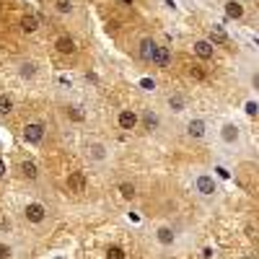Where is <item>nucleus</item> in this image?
<instances>
[{
    "mask_svg": "<svg viewBox=\"0 0 259 259\" xmlns=\"http://www.w3.org/2000/svg\"><path fill=\"white\" fill-rule=\"evenodd\" d=\"M143 124H145L148 130H156V124H158V117H156L153 112H145V117H143Z\"/></svg>",
    "mask_w": 259,
    "mask_h": 259,
    "instance_id": "412c9836",
    "label": "nucleus"
},
{
    "mask_svg": "<svg viewBox=\"0 0 259 259\" xmlns=\"http://www.w3.org/2000/svg\"><path fill=\"white\" fill-rule=\"evenodd\" d=\"M68 187H70L73 192H83V189H85V177L75 171V174H70V177H68Z\"/></svg>",
    "mask_w": 259,
    "mask_h": 259,
    "instance_id": "4468645a",
    "label": "nucleus"
},
{
    "mask_svg": "<svg viewBox=\"0 0 259 259\" xmlns=\"http://www.w3.org/2000/svg\"><path fill=\"white\" fill-rule=\"evenodd\" d=\"M24 218H26L29 223L39 226L41 221L47 218V210H45V205H41V202H29V205L24 207Z\"/></svg>",
    "mask_w": 259,
    "mask_h": 259,
    "instance_id": "f257e3e1",
    "label": "nucleus"
},
{
    "mask_svg": "<svg viewBox=\"0 0 259 259\" xmlns=\"http://www.w3.org/2000/svg\"><path fill=\"white\" fill-rule=\"evenodd\" d=\"M13 112V99L8 94H0V114H11Z\"/></svg>",
    "mask_w": 259,
    "mask_h": 259,
    "instance_id": "dca6fc26",
    "label": "nucleus"
},
{
    "mask_svg": "<svg viewBox=\"0 0 259 259\" xmlns=\"http://www.w3.org/2000/svg\"><path fill=\"white\" fill-rule=\"evenodd\" d=\"M0 11H3V3H0Z\"/></svg>",
    "mask_w": 259,
    "mask_h": 259,
    "instance_id": "7c9ffc66",
    "label": "nucleus"
},
{
    "mask_svg": "<svg viewBox=\"0 0 259 259\" xmlns=\"http://www.w3.org/2000/svg\"><path fill=\"white\" fill-rule=\"evenodd\" d=\"M119 194H122L124 200H133V197H135V187L130 184V182H122V184H119Z\"/></svg>",
    "mask_w": 259,
    "mask_h": 259,
    "instance_id": "aec40b11",
    "label": "nucleus"
},
{
    "mask_svg": "<svg viewBox=\"0 0 259 259\" xmlns=\"http://www.w3.org/2000/svg\"><path fill=\"white\" fill-rule=\"evenodd\" d=\"M70 8H73L70 0H57V11L60 13H70Z\"/></svg>",
    "mask_w": 259,
    "mask_h": 259,
    "instance_id": "393cba45",
    "label": "nucleus"
},
{
    "mask_svg": "<svg viewBox=\"0 0 259 259\" xmlns=\"http://www.w3.org/2000/svg\"><path fill=\"white\" fill-rule=\"evenodd\" d=\"M36 29H39L36 16H31V13H24V16H21V31H24V34H34Z\"/></svg>",
    "mask_w": 259,
    "mask_h": 259,
    "instance_id": "1a4fd4ad",
    "label": "nucleus"
},
{
    "mask_svg": "<svg viewBox=\"0 0 259 259\" xmlns=\"http://www.w3.org/2000/svg\"><path fill=\"white\" fill-rule=\"evenodd\" d=\"M24 140L26 143H31V145H36V143H41V138H45V124H39V122H31V124H26L24 127Z\"/></svg>",
    "mask_w": 259,
    "mask_h": 259,
    "instance_id": "7ed1b4c3",
    "label": "nucleus"
},
{
    "mask_svg": "<svg viewBox=\"0 0 259 259\" xmlns=\"http://www.w3.org/2000/svg\"><path fill=\"white\" fill-rule=\"evenodd\" d=\"M68 117H70L73 122H83V119H85V114L78 109V106H70V109H68Z\"/></svg>",
    "mask_w": 259,
    "mask_h": 259,
    "instance_id": "5701e85b",
    "label": "nucleus"
},
{
    "mask_svg": "<svg viewBox=\"0 0 259 259\" xmlns=\"http://www.w3.org/2000/svg\"><path fill=\"white\" fill-rule=\"evenodd\" d=\"M21 174H24L29 182H34V179L39 177V168H36L34 161H24V163H21Z\"/></svg>",
    "mask_w": 259,
    "mask_h": 259,
    "instance_id": "ddd939ff",
    "label": "nucleus"
},
{
    "mask_svg": "<svg viewBox=\"0 0 259 259\" xmlns=\"http://www.w3.org/2000/svg\"><path fill=\"white\" fill-rule=\"evenodd\" d=\"M6 177V163H3V158H0V179Z\"/></svg>",
    "mask_w": 259,
    "mask_h": 259,
    "instance_id": "c85d7f7f",
    "label": "nucleus"
},
{
    "mask_svg": "<svg viewBox=\"0 0 259 259\" xmlns=\"http://www.w3.org/2000/svg\"><path fill=\"white\" fill-rule=\"evenodd\" d=\"M156 241H158L161 246H174V241H177V233H174V228L161 226V228L156 231Z\"/></svg>",
    "mask_w": 259,
    "mask_h": 259,
    "instance_id": "39448f33",
    "label": "nucleus"
},
{
    "mask_svg": "<svg viewBox=\"0 0 259 259\" xmlns=\"http://www.w3.org/2000/svg\"><path fill=\"white\" fill-rule=\"evenodd\" d=\"M221 140H223L226 145H236V143H239V127H236L233 122L223 124V130H221Z\"/></svg>",
    "mask_w": 259,
    "mask_h": 259,
    "instance_id": "423d86ee",
    "label": "nucleus"
},
{
    "mask_svg": "<svg viewBox=\"0 0 259 259\" xmlns=\"http://www.w3.org/2000/svg\"><path fill=\"white\" fill-rule=\"evenodd\" d=\"M226 13H228V18H241L244 16V6L236 3V0H228V3H226Z\"/></svg>",
    "mask_w": 259,
    "mask_h": 259,
    "instance_id": "2eb2a0df",
    "label": "nucleus"
},
{
    "mask_svg": "<svg viewBox=\"0 0 259 259\" xmlns=\"http://www.w3.org/2000/svg\"><path fill=\"white\" fill-rule=\"evenodd\" d=\"M168 106H171L174 112H182L184 106H187V101H184V96H182V94H174V96L168 99Z\"/></svg>",
    "mask_w": 259,
    "mask_h": 259,
    "instance_id": "a211bd4d",
    "label": "nucleus"
},
{
    "mask_svg": "<svg viewBox=\"0 0 259 259\" xmlns=\"http://www.w3.org/2000/svg\"><path fill=\"white\" fill-rule=\"evenodd\" d=\"M251 83H254V89L259 91V73H254V75H251Z\"/></svg>",
    "mask_w": 259,
    "mask_h": 259,
    "instance_id": "cd10ccee",
    "label": "nucleus"
},
{
    "mask_svg": "<svg viewBox=\"0 0 259 259\" xmlns=\"http://www.w3.org/2000/svg\"><path fill=\"white\" fill-rule=\"evenodd\" d=\"M6 256H11V249L6 244H0V259H6Z\"/></svg>",
    "mask_w": 259,
    "mask_h": 259,
    "instance_id": "bb28decb",
    "label": "nucleus"
},
{
    "mask_svg": "<svg viewBox=\"0 0 259 259\" xmlns=\"http://www.w3.org/2000/svg\"><path fill=\"white\" fill-rule=\"evenodd\" d=\"M153 65H158V68H166V65L171 62V50L168 47H156L153 52V60H150Z\"/></svg>",
    "mask_w": 259,
    "mask_h": 259,
    "instance_id": "6e6552de",
    "label": "nucleus"
},
{
    "mask_svg": "<svg viewBox=\"0 0 259 259\" xmlns=\"http://www.w3.org/2000/svg\"><path fill=\"white\" fill-rule=\"evenodd\" d=\"M89 153H91V158H94V161H104V158H106V148H104V145H99V143H94V145L89 148Z\"/></svg>",
    "mask_w": 259,
    "mask_h": 259,
    "instance_id": "f3484780",
    "label": "nucleus"
},
{
    "mask_svg": "<svg viewBox=\"0 0 259 259\" xmlns=\"http://www.w3.org/2000/svg\"><path fill=\"white\" fill-rule=\"evenodd\" d=\"M34 70H36V68H34L31 62H24V65H21V75H24V78H31Z\"/></svg>",
    "mask_w": 259,
    "mask_h": 259,
    "instance_id": "b1692460",
    "label": "nucleus"
},
{
    "mask_svg": "<svg viewBox=\"0 0 259 259\" xmlns=\"http://www.w3.org/2000/svg\"><path fill=\"white\" fill-rule=\"evenodd\" d=\"M194 184H197V192L202 194V197H212V194L218 192V184H215L212 174H200L197 179H194Z\"/></svg>",
    "mask_w": 259,
    "mask_h": 259,
    "instance_id": "f03ea898",
    "label": "nucleus"
},
{
    "mask_svg": "<svg viewBox=\"0 0 259 259\" xmlns=\"http://www.w3.org/2000/svg\"><path fill=\"white\" fill-rule=\"evenodd\" d=\"M210 39H212V41H218V45H226V41H228V39H226V34H223L218 26H215V29L210 31Z\"/></svg>",
    "mask_w": 259,
    "mask_h": 259,
    "instance_id": "4be33fe9",
    "label": "nucleus"
},
{
    "mask_svg": "<svg viewBox=\"0 0 259 259\" xmlns=\"http://www.w3.org/2000/svg\"><path fill=\"white\" fill-rule=\"evenodd\" d=\"M187 135H189L192 140L205 138V135H207V124H205V119H192V122L187 124Z\"/></svg>",
    "mask_w": 259,
    "mask_h": 259,
    "instance_id": "20e7f679",
    "label": "nucleus"
},
{
    "mask_svg": "<svg viewBox=\"0 0 259 259\" xmlns=\"http://www.w3.org/2000/svg\"><path fill=\"white\" fill-rule=\"evenodd\" d=\"M244 259H254V256H244Z\"/></svg>",
    "mask_w": 259,
    "mask_h": 259,
    "instance_id": "c756f323",
    "label": "nucleus"
},
{
    "mask_svg": "<svg viewBox=\"0 0 259 259\" xmlns=\"http://www.w3.org/2000/svg\"><path fill=\"white\" fill-rule=\"evenodd\" d=\"M153 52H156V41L150 39V36H145L140 41V57L143 60H153Z\"/></svg>",
    "mask_w": 259,
    "mask_h": 259,
    "instance_id": "9b49d317",
    "label": "nucleus"
},
{
    "mask_svg": "<svg viewBox=\"0 0 259 259\" xmlns=\"http://www.w3.org/2000/svg\"><path fill=\"white\" fill-rule=\"evenodd\" d=\"M192 75L197 78V80H202V78H205V70H202V68H192Z\"/></svg>",
    "mask_w": 259,
    "mask_h": 259,
    "instance_id": "a878e982",
    "label": "nucleus"
},
{
    "mask_svg": "<svg viewBox=\"0 0 259 259\" xmlns=\"http://www.w3.org/2000/svg\"><path fill=\"white\" fill-rule=\"evenodd\" d=\"M192 52L197 55L200 60H210V57H212V41H207V39H200V41H194Z\"/></svg>",
    "mask_w": 259,
    "mask_h": 259,
    "instance_id": "0eeeda50",
    "label": "nucleus"
},
{
    "mask_svg": "<svg viewBox=\"0 0 259 259\" xmlns=\"http://www.w3.org/2000/svg\"><path fill=\"white\" fill-rule=\"evenodd\" d=\"M57 52H62V55H75L78 47H75V41H73L70 36H60V39H57Z\"/></svg>",
    "mask_w": 259,
    "mask_h": 259,
    "instance_id": "9d476101",
    "label": "nucleus"
},
{
    "mask_svg": "<svg viewBox=\"0 0 259 259\" xmlns=\"http://www.w3.org/2000/svg\"><path fill=\"white\" fill-rule=\"evenodd\" d=\"M135 124H138V114H135V112L124 109V112L119 114V127H122V130H133Z\"/></svg>",
    "mask_w": 259,
    "mask_h": 259,
    "instance_id": "f8f14e48",
    "label": "nucleus"
},
{
    "mask_svg": "<svg viewBox=\"0 0 259 259\" xmlns=\"http://www.w3.org/2000/svg\"><path fill=\"white\" fill-rule=\"evenodd\" d=\"M106 259H124V249L112 244V246H106Z\"/></svg>",
    "mask_w": 259,
    "mask_h": 259,
    "instance_id": "6ab92c4d",
    "label": "nucleus"
}]
</instances>
